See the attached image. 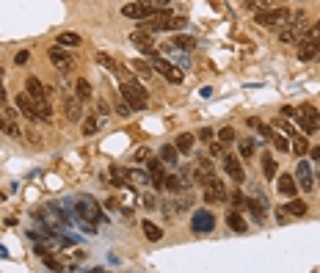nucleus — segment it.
Returning a JSON list of instances; mask_svg holds the SVG:
<instances>
[{"mask_svg":"<svg viewBox=\"0 0 320 273\" xmlns=\"http://www.w3.org/2000/svg\"><path fill=\"white\" fill-rule=\"evenodd\" d=\"M295 182H298V188L304 190V193H312L315 190V179H312V168L306 160H301L298 168H295Z\"/></svg>","mask_w":320,"mask_h":273,"instance_id":"13","label":"nucleus"},{"mask_svg":"<svg viewBox=\"0 0 320 273\" xmlns=\"http://www.w3.org/2000/svg\"><path fill=\"white\" fill-rule=\"evenodd\" d=\"M290 138H293V144H290V149H293V155H298V158H301V155H306V152H309V144H306V138H304V135H298V132H293V135H290Z\"/></svg>","mask_w":320,"mask_h":273,"instance_id":"25","label":"nucleus"},{"mask_svg":"<svg viewBox=\"0 0 320 273\" xmlns=\"http://www.w3.org/2000/svg\"><path fill=\"white\" fill-rule=\"evenodd\" d=\"M237 152H240V158H251V155H254V141H248V138H246V141H240V144H237Z\"/></svg>","mask_w":320,"mask_h":273,"instance_id":"37","label":"nucleus"},{"mask_svg":"<svg viewBox=\"0 0 320 273\" xmlns=\"http://www.w3.org/2000/svg\"><path fill=\"white\" fill-rule=\"evenodd\" d=\"M263 168H265V177H268V179H271V177H276V160H273L271 155H265Z\"/></svg>","mask_w":320,"mask_h":273,"instance_id":"38","label":"nucleus"},{"mask_svg":"<svg viewBox=\"0 0 320 273\" xmlns=\"http://www.w3.org/2000/svg\"><path fill=\"white\" fill-rule=\"evenodd\" d=\"M0 105H6V86H0Z\"/></svg>","mask_w":320,"mask_h":273,"instance_id":"50","label":"nucleus"},{"mask_svg":"<svg viewBox=\"0 0 320 273\" xmlns=\"http://www.w3.org/2000/svg\"><path fill=\"white\" fill-rule=\"evenodd\" d=\"M202 185H205V201H210V204H213V201H224L226 199V188H224V182H221L215 174L210 179H205Z\"/></svg>","mask_w":320,"mask_h":273,"instance_id":"10","label":"nucleus"},{"mask_svg":"<svg viewBox=\"0 0 320 273\" xmlns=\"http://www.w3.org/2000/svg\"><path fill=\"white\" fill-rule=\"evenodd\" d=\"M309 155H312V158H320V147H315V149H309Z\"/></svg>","mask_w":320,"mask_h":273,"instance_id":"52","label":"nucleus"},{"mask_svg":"<svg viewBox=\"0 0 320 273\" xmlns=\"http://www.w3.org/2000/svg\"><path fill=\"white\" fill-rule=\"evenodd\" d=\"M194 141H196V138L190 135V132H182L174 147H177V152H190V149H194Z\"/></svg>","mask_w":320,"mask_h":273,"instance_id":"31","label":"nucleus"},{"mask_svg":"<svg viewBox=\"0 0 320 273\" xmlns=\"http://www.w3.org/2000/svg\"><path fill=\"white\" fill-rule=\"evenodd\" d=\"M257 3H263V0H246V6H257Z\"/></svg>","mask_w":320,"mask_h":273,"instance_id":"53","label":"nucleus"},{"mask_svg":"<svg viewBox=\"0 0 320 273\" xmlns=\"http://www.w3.org/2000/svg\"><path fill=\"white\" fill-rule=\"evenodd\" d=\"M147 155H149V149H138V152H136V163H138V160H147Z\"/></svg>","mask_w":320,"mask_h":273,"instance_id":"48","label":"nucleus"},{"mask_svg":"<svg viewBox=\"0 0 320 273\" xmlns=\"http://www.w3.org/2000/svg\"><path fill=\"white\" fill-rule=\"evenodd\" d=\"M271 141H273V147H276L279 152H290V144H287V138H282V135H276V132H271Z\"/></svg>","mask_w":320,"mask_h":273,"instance_id":"39","label":"nucleus"},{"mask_svg":"<svg viewBox=\"0 0 320 273\" xmlns=\"http://www.w3.org/2000/svg\"><path fill=\"white\" fill-rule=\"evenodd\" d=\"M218 141H221V144H232V141H235V130H232V127H224V130H218Z\"/></svg>","mask_w":320,"mask_h":273,"instance_id":"41","label":"nucleus"},{"mask_svg":"<svg viewBox=\"0 0 320 273\" xmlns=\"http://www.w3.org/2000/svg\"><path fill=\"white\" fill-rule=\"evenodd\" d=\"M75 91H78V100L80 102H89L91 100V83L86 78H80L78 83H75Z\"/></svg>","mask_w":320,"mask_h":273,"instance_id":"27","label":"nucleus"},{"mask_svg":"<svg viewBox=\"0 0 320 273\" xmlns=\"http://www.w3.org/2000/svg\"><path fill=\"white\" fill-rule=\"evenodd\" d=\"M17 108H20V113L28 116V119H39V105H36V100H33L28 91L17 94Z\"/></svg>","mask_w":320,"mask_h":273,"instance_id":"14","label":"nucleus"},{"mask_svg":"<svg viewBox=\"0 0 320 273\" xmlns=\"http://www.w3.org/2000/svg\"><path fill=\"white\" fill-rule=\"evenodd\" d=\"M182 174H166V188L168 190H174V193H177L179 188H182Z\"/></svg>","mask_w":320,"mask_h":273,"instance_id":"35","label":"nucleus"},{"mask_svg":"<svg viewBox=\"0 0 320 273\" xmlns=\"http://www.w3.org/2000/svg\"><path fill=\"white\" fill-rule=\"evenodd\" d=\"M152 69H155V72H160L166 80H171V83H182V72L177 69V63H168L166 58L155 55L152 58Z\"/></svg>","mask_w":320,"mask_h":273,"instance_id":"8","label":"nucleus"},{"mask_svg":"<svg viewBox=\"0 0 320 273\" xmlns=\"http://www.w3.org/2000/svg\"><path fill=\"white\" fill-rule=\"evenodd\" d=\"M226 196H229V201H232L235 210H237V207H246V196H243L240 190H232V193H226Z\"/></svg>","mask_w":320,"mask_h":273,"instance_id":"40","label":"nucleus"},{"mask_svg":"<svg viewBox=\"0 0 320 273\" xmlns=\"http://www.w3.org/2000/svg\"><path fill=\"white\" fill-rule=\"evenodd\" d=\"M182 28H185V20H182V17H171L166 31H182Z\"/></svg>","mask_w":320,"mask_h":273,"instance_id":"42","label":"nucleus"},{"mask_svg":"<svg viewBox=\"0 0 320 273\" xmlns=\"http://www.w3.org/2000/svg\"><path fill=\"white\" fill-rule=\"evenodd\" d=\"M224 152V144H210V155H221Z\"/></svg>","mask_w":320,"mask_h":273,"instance_id":"46","label":"nucleus"},{"mask_svg":"<svg viewBox=\"0 0 320 273\" xmlns=\"http://www.w3.org/2000/svg\"><path fill=\"white\" fill-rule=\"evenodd\" d=\"M213 226H215V216L210 210H196L194 218H190V229L196 235H207V232H213Z\"/></svg>","mask_w":320,"mask_h":273,"instance_id":"9","label":"nucleus"},{"mask_svg":"<svg viewBox=\"0 0 320 273\" xmlns=\"http://www.w3.org/2000/svg\"><path fill=\"white\" fill-rule=\"evenodd\" d=\"M97 130H100V121H97L94 116H89V119L83 121V135H94Z\"/></svg>","mask_w":320,"mask_h":273,"instance_id":"36","label":"nucleus"},{"mask_svg":"<svg viewBox=\"0 0 320 273\" xmlns=\"http://www.w3.org/2000/svg\"><path fill=\"white\" fill-rule=\"evenodd\" d=\"M0 130L6 132V135H11V138H20V127H17V121H14V113L11 110H0Z\"/></svg>","mask_w":320,"mask_h":273,"instance_id":"20","label":"nucleus"},{"mask_svg":"<svg viewBox=\"0 0 320 273\" xmlns=\"http://www.w3.org/2000/svg\"><path fill=\"white\" fill-rule=\"evenodd\" d=\"M158 11H160L158 6H152V3H141V0L121 6V14H124V17H130V20H147V17L158 14Z\"/></svg>","mask_w":320,"mask_h":273,"instance_id":"5","label":"nucleus"},{"mask_svg":"<svg viewBox=\"0 0 320 273\" xmlns=\"http://www.w3.org/2000/svg\"><path fill=\"white\" fill-rule=\"evenodd\" d=\"M177 158H179V155H177V147H163V149H160V160H163V163L174 166V163H177Z\"/></svg>","mask_w":320,"mask_h":273,"instance_id":"34","label":"nucleus"},{"mask_svg":"<svg viewBox=\"0 0 320 273\" xmlns=\"http://www.w3.org/2000/svg\"><path fill=\"white\" fill-rule=\"evenodd\" d=\"M0 78H3V66H0Z\"/></svg>","mask_w":320,"mask_h":273,"instance_id":"54","label":"nucleus"},{"mask_svg":"<svg viewBox=\"0 0 320 273\" xmlns=\"http://www.w3.org/2000/svg\"><path fill=\"white\" fill-rule=\"evenodd\" d=\"M152 6H158V9H163V6H168V0H152Z\"/></svg>","mask_w":320,"mask_h":273,"instance_id":"51","label":"nucleus"},{"mask_svg":"<svg viewBox=\"0 0 320 273\" xmlns=\"http://www.w3.org/2000/svg\"><path fill=\"white\" fill-rule=\"evenodd\" d=\"M295 121L301 124L304 135H315L317 124H320V113L312 105H301V108H295Z\"/></svg>","mask_w":320,"mask_h":273,"instance_id":"2","label":"nucleus"},{"mask_svg":"<svg viewBox=\"0 0 320 273\" xmlns=\"http://www.w3.org/2000/svg\"><path fill=\"white\" fill-rule=\"evenodd\" d=\"M287 20H293V11L284 9V6L282 9H268V11H260L257 14V25H263V28H276Z\"/></svg>","mask_w":320,"mask_h":273,"instance_id":"3","label":"nucleus"},{"mask_svg":"<svg viewBox=\"0 0 320 273\" xmlns=\"http://www.w3.org/2000/svg\"><path fill=\"white\" fill-rule=\"evenodd\" d=\"M141 229H144V235H147V240H152V243H158L163 237V229L158 224H152V221H141Z\"/></svg>","mask_w":320,"mask_h":273,"instance_id":"24","label":"nucleus"},{"mask_svg":"<svg viewBox=\"0 0 320 273\" xmlns=\"http://www.w3.org/2000/svg\"><path fill=\"white\" fill-rule=\"evenodd\" d=\"M116 113H119V116H124V119H127V116H130V113H133V108H130V105H127V102H124V100H121V102H116Z\"/></svg>","mask_w":320,"mask_h":273,"instance_id":"44","label":"nucleus"},{"mask_svg":"<svg viewBox=\"0 0 320 273\" xmlns=\"http://www.w3.org/2000/svg\"><path fill=\"white\" fill-rule=\"evenodd\" d=\"M44 265H47V268H53V270H58V268H61V265H58L53 257H44Z\"/></svg>","mask_w":320,"mask_h":273,"instance_id":"47","label":"nucleus"},{"mask_svg":"<svg viewBox=\"0 0 320 273\" xmlns=\"http://www.w3.org/2000/svg\"><path fill=\"white\" fill-rule=\"evenodd\" d=\"M97 61H100L105 69H110L113 75H119V78H124V75H127V72H124V66H121V63H116L108 53H97Z\"/></svg>","mask_w":320,"mask_h":273,"instance_id":"23","label":"nucleus"},{"mask_svg":"<svg viewBox=\"0 0 320 273\" xmlns=\"http://www.w3.org/2000/svg\"><path fill=\"white\" fill-rule=\"evenodd\" d=\"M25 86H28V94L36 100V105H47V91H44V86L39 83V78H28Z\"/></svg>","mask_w":320,"mask_h":273,"instance_id":"16","label":"nucleus"},{"mask_svg":"<svg viewBox=\"0 0 320 273\" xmlns=\"http://www.w3.org/2000/svg\"><path fill=\"white\" fill-rule=\"evenodd\" d=\"M58 44H61V47H78L80 44V36L78 33H61V36H58Z\"/></svg>","mask_w":320,"mask_h":273,"instance_id":"33","label":"nucleus"},{"mask_svg":"<svg viewBox=\"0 0 320 273\" xmlns=\"http://www.w3.org/2000/svg\"><path fill=\"white\" fill-rule=\"evenodd\" d=\"M194 174H196V182H205V179H210V177H213V163H210V160H202V163L194 168Z\"/></svg>","mask_w":320,"mask_h":273,"instance_id":"26","label":"nucleus"},{"mask_svg":"<svg viewBox=\"0 0 320 273\" xmlns=\"http://www.w3.org/2000/svg\"><path fill=\"white\" fill-rule=\"evenodd\" d=\"M317 55H320V36L315 31H309L306 36L298 39V58L301 61H312Z\"/></svg>","mask_w":320,"mask_h":273,"instance_id":"4","label":"nucleus"},{"mask_svg":"<svg viewBox=\"0 0 320 273\" xmlns=\"http://www.w3.org/2000/svg\"><path fill=\"white\" fill-rule=\"evenodd\" d=\"M78 216H80V221H86L89 226H94V224H100V221H105V218H102V213H100V207H97L94 201L89 199V196H83V199L78 201Z\"/></svg>","mask_w":320,"mask_h":273,"instance_id":"6","label":"nucleus"},{"mask_svg":"<svg viewBox=\"0 0 320 273\" xmlns=\"http://www.w3.org/2000/svg\"><path fill=\"white\" fill-rule=\"evenodd\" d=\"M224 171L229 174V179H232V182H237V185L246 179V171H243V166H240V158L232 155V152L224 155Z\"/></svg>","mask_w":320,"mask_h":273,"instance_id":"12","label":"nucleus"},{"mask_svg":"<svg viewBox=\"0 0 320 273\" xmlns=\"http://www.w3.org/2000/svg\"><path fill=\"white\" fill-rule=\"evenodd\" d=\"M50 61H53L58 69H69V66H72V63H75V61H72V55H69L67 50L61 47V44H55V47H50Z\"/></svg>","mask_w":320,"mask_h":273,"instance_id":"19","label":"nucleus"},{"mask_svg":"<svg viewBox=\"0 0 320 273\" xmlns=\"http://www.w3.org/2000/svg\"><path fill=\"white\" fill-rule=\"evenodd\" d=\"M246 210L254 216L257 224H263V221H265V201L263 199H246Z\"/></svg>","mask_w":320,"mask_h":273,"instance_id":"21","label":"nucleus"},{"mask_svg":"<svg viewBox=\"0 0 320 273\" xmlns=\"http://www.w3.org/2000/svg\"><path fill=\"white\" fill-rule=\"evenodd\" d=\"M284 213H287V216H306V204L301 199H293L287 207H284Z\"/></svg>","mask_w":320,"mask_h":273,"instance_id":"32","label":"nucleus"},{"mask_svg":"<svg viewBox=\"0 0 320 273\" xmlns=\"http://www.w3.org/2000/svg\"><path fill=\"white\" fill-rule=\"evenodd\" d=\"M304 28H306V17H304V14H298V17L293 20V25L284 28V31L279 33V39H282L284 44H298V39L304 36Z\"/></svg>","mask_w":320,"mask_h":273,"instance_id":"7","label":"nucleus"},{"mask_svg":"<svg viewBox=\"0 0 320 273\" xmlns=\"http://www.w3.org/2000/svg\"><path fill=\"white\" fill-rule=\"evenodd\" d=\"M130 69H133L136 75H141V78H152V72H155V69L149 66L147 61H138V58H136V61H130Z\"/></svg>","mask_w":320,"mask_h":273,"instance_id":"30","label":"nucleus"},{"mask_svg":"<svg viewBox=\"0 0 320 273\" xmlns=\"http://www.w3.org/2000/svg\"><path fill=\"white\" fill-rule=\"evenodd\" d=\"M276 185H279V193L282 196H298V182H295L293 174H279Z\"/></svg>","mask_w":320,"mask_h":273,"instance_id":"17","label":"nucleus"},{"mask_svg":"<svg viewBox=\"0 0 320 273\" xmlns=\"http://www.w3.org/2000/svg\"><path fill=\"white\" fill-rule=\"evenodd\" d=\"M226 224H229L232 232H246V229H248L246 218H243L237 210H229V213H226Z\"/></svg>","mask_w":320,"mask_h":273,"instance_id":"22","label":"nucleus"},{"mask_svg":"<svg viewBox=\"0 0 320 273\" xmlns=\"http://www.w3.org/2000/svg\"><path fill=\"white\" fill-rule=\"evenodd\" d=\"M171 44H174V47H177V50H194L196 47V39L194 36H185V33H177V36H174L171 39Z\"/></svg>","mask_w":320,"mask_h":273,"instance_id":"28","label":"nucleus"},{"mask_svg":"<svg viewBox=\"0 0 320 273\" xmlns=\"http://www.w3.org/2000/svg\"><path fill=\"white\" fill-rule=\"evenodd\" d=\"M130 42L136 44L138 50H144V53H155L152 33H147V31H136V33H130Z\"/></svg>","mask_w":320,"mask_h":273,"instance_id":"18","label":"nucleus"},{"mask_svg":"<svg viewBox=\"0 0 320 273\" xmlns=\"http://www.w3.org/2000/svg\"><path fill=\"white\" fill-rule=\"evenodd\" d=\"M28 61H31V53H28V50H20V53H17V58H14L17 66H25Z\"/></svg>","mask_w":320,"mask_h":273,"instance_id":"43","label":"nucleus"},{"mask_svg":"<svg viewBox=\"0 0 320 273\" xmlns=\"http://www.w3.org/2000/svg\"><path fill=\"white\" fill-rule=\"evenodd\" d=\"M168 20H171V14H168V11H158V14H152V17H147V20H141L138 31H147V33L166 31V28H168Z\"/></svg>","mask_w":320,"mask_h":273,"instance_id":"11","label":"nucleus"},{"mask_svg":"<svg viewBox=\"0 0 320 273\" xmlns=\"http://www.w3.org/2000/svg\"><path fill=\"white\" fill-rule=\"evenodd\" d=\"M282 116H287V119H295V108H282Z\"/></svg>","mask_w":320,"mask_h":273,"instance_id":"49","label":"nucleus"},{"mask_svg":"<svg viewBox=\"0 0 320 273\" xmlns=\"http://www.w3.org/2000/svg\"><path fill=\"white\" fill-rule=\"evenodd\" d=\"M196 138H199V141H205V144H210L213 141V130H207V127H205V130L196 132Z\"/></svg>","mask_w":320,"mask_h":273,"instance_id":"45","label":"nucleus"},{"mask_svg":"<svg viewBox=\"0 0 320 273\" xmlns=\"http://www.w3.org/2000/svg\"><path fill=\"white\" fill-rule=\"evenodd\" d=\"M83 110H80V100H69L67 97V119L69 121H80Z\"/></svg>","mask_w":320,"mask_h":273,"instance_id":"29","label":"nucleus"},{"mask_svg":"<svg viewBox=\"0 0 320 273\" xmlns=\"http://www.w3.org/2000/svg\"><path fill=\"white\" fill-rule=\"evenodd\" d=\"M119 91H121L124 102H127V105H130L133 110H141V108H147L149 94H147V89H144V86H138V83H130V80H124V83L119 86Z\"/></svg>","mask_w":320,"mask_h":273,"instance_id":"1","label":"nucleus"},{"mask_svg":"<svg viewBox=\"0 0 320 273\" xmlns=\"http://www.w3.org/2000/svg\"><path fill=\"white\" fill-rule=\"evenodd\" d=\"M149 179H152V185L158 190L166 188V168H163V160H158V158L149 160Z\"/></svg>","mask_w":320,"mask_h":273,"instance_id":"15","label":"nucleus"}]
</instances>
